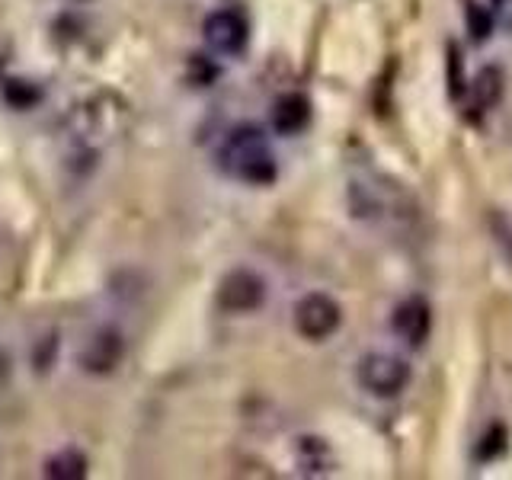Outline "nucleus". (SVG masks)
I'll return each mask as SVG.
<instances>
[{
	"label": "nucleus",
	"instance_id": "obj_1",
	"mask_svg": "<svg viewBox=\"0 0 512 480\" xmlns=\"http://www.w3.org/2000/svg\"><path fill=\"white\" fill-rule=\"evenodd\" d=\"M125 119V103L109 93H96L80 103L68 122V154H64L68 167L80 176L93 173L112 138L125 132Z\"/></svg>",
	"mask_w": 512,
	"mask_h": 480
},
{
	"label": "nucleus",
	"instance_id": "obj_2",
	"mask_svg": "<svg viewBox=\"0 0 512 480\" xmlns=\"http://www.w3.org/2000/svg\"><path fill=\"white\" fill-rule=\"evenodd\" d=\"M218 167L247 186H269L276 183L279 164L272 154V144L263 128L256 125H237L218 148Z\"/></svg>",
	"mask_w": 512,
	"mask_h": 480
},
{
	"label": "nucleus",
	"instance_id": "obj_3",
	"mask_svg": "<svg viewBox=\"0 0 512 480\" xmlns=\"http://www.w3.org/2000/svg\"><path fill=\"white\" fill-rule=\"evenodd\" d=\"M359 388L372 397H397L410 384V365L407 359L394 356V352H365L356 365Z\"/></svg>",
	"mask_w": 512,
	"mask_h": 480
},
{
	"label": "nucleus",
	"instance_id": "obj_4",
	"mask_svg": "<svg viewBox=\"0 0 512 480\" xmlns=\"http://www.w3.org/2000/svg\"><path fill=\"white\" fill-rule=\"evenodd\" d=\"M266 292H269V285L260 272L250 266H234L221 276L215 301H218V308L228 314H253L266 304Z\"/></svg>",
	"mask_w": 512,
	"mask_h": 480
},
{
	"label": "nucleus",
	"instance_id": "obj_5",
	"mask_svg": "<svg viewBox=\"0 0 512 480\" xmlns=\"http://www.w3.org/2000/svg\"><path fill=\"white\" fill-rule=\"evenodd\" d=\"M122 359H125V333L112 324H103L93 333H87V340L77 349L80 372L93 378H109L112 372H119Z\"/></svg>",
	"mask_w": 512,
	"mask_h": 480
},
{
	"label": "nucleus",
	"instance_id": "obj_6",
	"mask_svg": "<svg viewBox=\"0 0 512 480\" xmlns=\"http://www.w3.org/2000/svg\"><path fill=\"white\" fill-rule=\"evenodd\" d=\"M343 324V308L340 301L327 292H308L301 295L295 304V330L298 336L311 343H324L330 336L340 330Z\"/></svg>",
	"mask_w": 512,
	"mask_h": 480
},
{
	"label": "nucleus",
	"instance_id": "obj_7",
	"mask_svg": "<svg viewBox=\"0 0 512 480\" xmlns=\"http://www.w3.org/2000/svg\"><path fill=\"white\" fill-rule=\"evenodd\" d=\"M202 36H205V45L212 48L215 55H240L250 42V23L247 16L234 10V7H224V10H215L205 16L202 23Z\"/></svg>",
	"mask_w": 512,
	"mask_h": 480
},
{
	"label": "nucleus",
	"instance_id": "obj_8",
	"mask_svg": "<svg viewBox=\"0 0 512 480\" xmlns=\"http://www.w3.org/2000/svg\"><path fill=\"white\" fill-rule=\"evenodd\" d=\"M391 330L397 333V340H404L410 349H423L432 333V304L423 295L404 298L391 314Z\"/></svg>",
	"mask_w": 512,
	"mask_h": 480
},
{
	"label": "nucleus",
	"instance_id": "obj_9",
	"mask_svg": "<svg viewBox=\"0 0 512 480\" xmlns=\"http://www.w3.org/2000/svg\"><path fill=\"white\" fill-rule=\"evenodd\" d=\"M269 122H272V132L276 135L292 138V135L304 132V128L311 125V100L298 90L276 96V103H272V112H269Z\"/></svg>",
	"mask_w": 512,
	"mask_h": 480
},
{
	"label": "nucleus",
	"instance_id": "obj_10",
	"mask_svg": "<svg viewBox=\"0 0 512 480\" xmlns=\"http://www.w3.org/2000/svg\"><path fill=\"white\" fill-rule=\"evenodd\" d=\"M506 93V74L500 64H487V68H480L474 84H471V109L474 112H490L500 106Z\"/></svg>",
	"mask_w": 512,
	"mask_h": 480
},
{
	"label": "nucleus",
	"instance_id": "obj_11",
	"mask_svg": "<svg viewBox=\"0 0 512 480\" xmlns=\"http://www.w3.org/2000/svg\"><path fill=\"white\" fill-rule=\"evenodd\" d=\"M295 464H298V471L308 474V477L330 474L336 468L330 445L320 439V436H301L295 442Z\"/></svg>",
	"mask_w": 512,
	"mask_h": 480
},
{
	"label": "nucleus",
	"instance_id": "obj_12",
	"mask_svg": "<svg viewBox=\"0 0 512 480\" xmlns=\"http://www.w3.org/2000/svg\"><path fill=\"white\" fill-rule=\"evenodd\" d=\"M87 471H90V461L77 445L58 448V452L48 458L45 468H42V474L52 477V480H84Z\"/></svg>",
	"mask_w": 512,
	"mask_h": 480
},
{
	"label": "nucleus",
	"instance_id": "obj_13",
	"mask_svg": "<svg viewBox=\"0 0 512 480\" xmlns=\"http://www.w3.org/2000/svg\"><path fill=\"white\" fill-rule=\"evenodd\" d=\"M464 23H468V32L474 42H487L493 36L496 10L487 4V0H468V7H464Z\"/></svg>",
	"mask_w": 512,
	"mask_h": 480
},
{
	"label": "nucleus",
	"instance_id": "obj_14",
	"mask_svg": "<svg viewBox=\"0 0 512 480\" xmlns=\"http://www.w3.org/2000/svg\"><path fill=\"white\" fill-rule=\"evenodd\" d=\"M503 448H506V429L490 426V432H484V439L477 445V461H493Z\"/></svg>",
	"mask_w": 512,
	"mask_h": 480
},
{
	"label": "nucleus",
	"instance_id": "obj_15",
	"mask_svg": "<svg viewBox=\"0 0 512 480\" xmlns=\"http://www.w3.org/2000/svg\"><path fill=\"white\" fill-rule=\"evenodd\" d=\"M7 375H10V362H7V356L0 352V384L7 381Z\"/></svg>",
	"mask_w": 512,
	"mask_h": 480
},
{
	"label": "nucleus",
	"instance_id": "obj_16",
	"mask_svg": "<svg viewBox=\"0 0 512 480\" xmlns=\"http://www.w3.org/2000/svg\"><path fill=\"white\" fill-rule=\"evenodd\" d=\"M487 4H490V7H493L496 13H500V10H503V7L509 4V0H487Z\"/></svg>",
	"mask_w": 512,
	"mask_h": 480
}]
</instances>
